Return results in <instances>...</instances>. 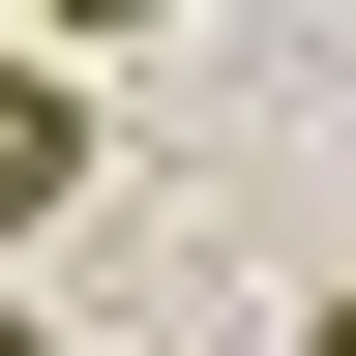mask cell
<instances>
[{
    "label": "cell",
    "mask_w": 356,
    "mask_h": 356,
    "mask_svg": "<svg viewBox=\"0 0 356 356\" xmlns=\"http://www.w3.org/2000/svg\"><path fill=\"white\" fill-rule=\"evenodd\" d=\"M60 208H89V89H60V60H0V238H60Z\"/></svg>",
    "instance_id": "1"
},
{
    "label": "cell",
    "mask_w": 356,
    "mask_h": 356,
    "mask_svg": "<svg viewBox=\"0 0 356 356\" xmlns=\"http://www.w3.org/2000/svg\"><path fill=\"white\" fill-rule=\"evenodd\" d=\"M60 30H149V0H60Z\"/></svg>",
    "instance_id": "2"
},
{
    "label": "cell",
    "mask_w": 356,
    "mask_h": 356,
    "mask_svg": "<svg viewBox=\"0 0 356 356\" xmlns=\"http://www.w3.org/2000/svg\"><path fill=\"white\" fill-rule=\"evenodd\" d=\"M0 356H30V297H0Z\"/></svg>",
    "instance_id": "3"
},
{
    "label": "cell",
    "mask_w": 356,
    "mask_h": 356,
    "mask_svg": "<svg viewBox=\"0 0 356 356\" xmlns=\"http://www.w3.org/2000/svg\"><path fill=\"white\" fill-rule=\"evenodd\" d=\"M327 356H356V297H327Z\"/></svg>",
    "instance_id": "4"
}]
</instances>
